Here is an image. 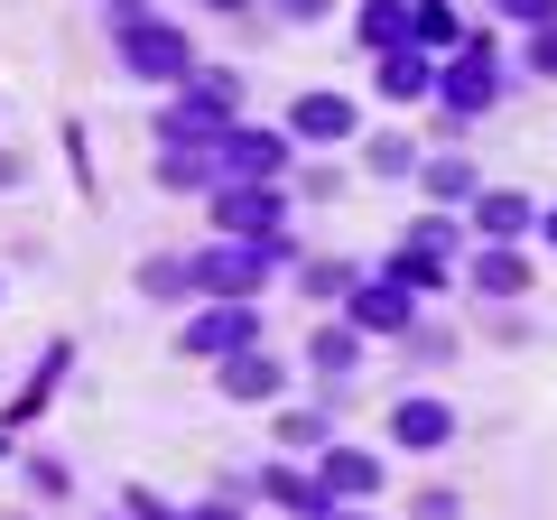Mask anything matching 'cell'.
Returning a JSON list of instances; mask_svg holds the SVG:
<instances>
[{"label":"cell","instance_id":"6da1fadb","mask_svg":"<svg viewBox=\"0 0 557 520\" xmlns=\"http://www.w3.org/2000/svg\"><path fill=\"white\" fill-rule=\"evenodd\" d=\"M278 242H214V251H196V288L214 307H251V288L270 280Z\"/></svg>","mask_w":557,"mask_h":520},{"label":"cell","instance_id":"7a4b0ae2","mask_svg":"<svg viewBox=\"0 0 557 520\" xmlns=\"http://www.w3.org/2000/svg\"><path fill=\"white\" fill-rule=\"evenodd\" d=\"M121 65H131L139 84H186L196 75V47H186V28H168V20H131L121 28Z\"/></svg>","mask_w":557,"mask_h":520},{"label":"cell","instance_id":"3957f363","mask_svg":"<svg viewBox=\"0 0 557 520\" xmlns=\"http://www.w3.org/2000/svg\"><path fill=\"white\" fill-rule=\"evenodd\" d=\"M437 94H446V112H493V94H502V75H493V47H483V38H465L456 47V57H446L437 65Z\"/></svg>","mask_w":557,"mask_h":520},{"label":"cell","instance_id":"277c9868","mask_svg":"<svg viewBox=\"0 0 557 520\" xmlns=\"http://www.w3.org/2000/svg\"><path fill=\"white\" fill-rule=\"evenodd\" d=\"M214 233H233V242H278V196H270V186L223 177V186H214Z\"/></svg>","mask_w":557,"mask_h":520},{"label":"cell","instance_id":"5b68a950","mask_svg":"<svg viewBox=\"0 0 557 520\" xmlns=\"http://www.w3.org/2000/svg\"><path fill=\"white\" fill-rule=\"evenodd\" d=\"M344 325H354V335H399V325H409V280L381 270V280L344 288Z\"/></svg>","mask_w":557,"mask_h":520},{"label":"cell","instance_id":"8992f818","mask_svg":"<svg viewBox=\"0 0 557 520\" xmlns=\"http://www.w3.org/2000/svg\"><path fill=\"white\" fill-rule=\"evenodd\" d=\"M214 168L242 177V186H270L278 168H288V140H278V131H233V140L214 149Z\"/></svg>","mask_w":557,"mask_h":520},{"label":"cell","instance_id":"52a82bcc","mask_svg":"<svg viewBox=\"0 0 557 520\" xmlns=\"http://www.w3.org/2000/svg\"><path fill=\"white\" fill-rule=\"evenodd\" d=\"M251 344H260L251 307H205V317L186 325V354H223V362H233V354H251Z\"/></svg>","mask_w":557,"mask_h":520},{"label":"cell","instance_id":"ba28073f","mask_svg":"<svg viewBox=\"0 0 557 520\" xmlns=\"http://www.w3.org/2000/svg\"><path fill=\"white\" fill-rule=\"evenodd\" d=\"M474 233L493 242V251H511L520 233H539V205L530 196H474Z\"/></svg>","mask_w":557,"mask_h":520},{"label":"cell","instance_id":"9c48e42d","mask_svg":"<svg viewBox=\"0 0 557 520\" xmlns=\"http://www.w3.org/2000/svg\"><path fill=\"white\" fill-rule=\"evenodd\" d=\"M288 131H298V140H354V102L344 94H298Z\"/></svg>","mask_w":557,"mask_h":520},{"label":"cell","instance_id":"30bf717a","mask_svg":"<svg viewBox=\"0 0 557 520\" xmlns=\"http://www.w3.org/2000/svg\"><path fill=\"white\" fill-rule=\"evenodd\" d=\"M391 437L399 446H446V437H456V409H446V400H399L391 409Z\"/></svg>","mask_w":557,"mask_h":520},{"label":"cell","instance_id":"8fae6325","mask_svg":"<svg viewBox=\"0 0 557 520\" xmlns=\"http://www.w3.org/2000/svg\"><path fill=\"white\" fill-rule=\"evenodd\" d=\"M270 502H278V511H298V520H335L344 511V502L325 493V474H288V465L270 474Z\"/></svg>","mask_w":557,"mask_h":520},{"label":"cell","instance_id":"7c38bea8","mask_svg":"<svg viewBox=\"0 0 557 520\" xmlns=\"http://www.w3.org/2000/svg\"><path fill=\"white\" fill-rule=\"evenodd\" d=\"M381 94H391V102L437 94V65H428V47H391V57H381Z\"/></svg>","mask_w":557,"mask_h":520},{"label":"cell","instance_id":"4fadbf2b","mask_svg":"<svg viewBox=\"0 0 557 520\" xmlns=\"http://www.w3.org/2000/svg\"><path fill=\"white\" fill-rule=\"evenodd\" d=\"M317 474H325V493H335V502H362V493L381 483V456H362V446H335Z\"/></svg>","mask_w":557,"mask_h":520},{"label":"cell","instance_id":"5bb4252c","mask_svg":"<svg viewBox=\"0 0 557 520\" xmlns=\"http://www.w3.org/2000/svg\"><path fill=\"white\" fill-rule=\"evenodd\" d=\"M362 47H381V57H391V47H418V0L409 10H399V0H372V10H362Z\"/></svg>","mask_w":557,"mask_h":520},{"label":"cell","instance_id":"9a60e30c","mask_svg":"<svg viewBox=\"0 0 557 520\" xmlns=\"http://www.w3.org/2000/svg\"><path fill=\"white\" fill-rule=\"evenodd\" d=\"M223 391H233V400H278V362L251 344V354H233V362H223Z\"/></svg>","mask_w":557,"mask_h":520},{"label":"cell","instance_id":"2e32d148","mask_svg":"<svg viewBox=\"0 0 557 520\" xmlns=\"http://www.w3.org/2000/svg\"><path fill=\"white\" fill-rule=\"evenodd\" d=\"M465 280H474L483 298H520V288H530V260H520V251H483Z\"/></svg>","mask_w":557,"mask_h":520},{"label":"cell","instance_id":"e0dca14e","mask_svg":"<svg viewBox=\"0 0 557 520\" xmlns=\"http://www.w3.org/2000/svg\"><path fill=\"white\" fill-rule=\"evenodd\" d=\"M418 177H428V196H437V205H474V196H483V186H474V159H428Z\"/></svg>","mask_w":557,"mask_h":520},{"label":"cell","instance_id":"ac0fdd59","mask_svg":"<svg viewBox=\"0 0 557 520\" xmlns=\"http://www.w3.org/2000/svg\"><path fill=\"white\" fill-rule=\"evenodd\" d=\"M418 47H437V57H456V47H465V20L446 10V0H418Z\"/></svg>","mask_w":557,"mask_h":520},{"label":"cell","instance_id":"d6986e66","mask_svg":"<svg viewBox=\"0 0 557 520\" xmlns=\"http://www.w3.org/2000/svg\"><path fill=\"white\" fill-rule=\"evenodd\" d=\"M307 354H317V372H344V362L362 354V335H354V325H317V335H307Z\"/></svg>","mask_w":557,"mask_h":520},{"label":"cell","instance_id":"ffe728a7","mask_svg":"<svg viewBox=\"0 0 557 520\" xmlns=\"http://www.w3.org/2000/svg\"><path fill=\"white\" fill-rule=\"evenodd\" d=\"M139 288L149 298H186L196 288V260H139Z\"/></svg>","mask_w":557,"mask_h":520},{"label":"cell","instance_id":"44dd1931","mask_svg":"<svg viewBox=\"0 0 557 520\" xmlns=\"http://www.w3.org/2000/svg\"><path fill=\"white\" fill-rule=\"evenodd\" d=\"M159 186H214V159H205V149H168V159H159Z\"/></svg>","mask_w":557,"mask_h":520},{"label":"cell","instance_id":"7402d4cb","mask_svg":"<svg viewBox=\"0 0 557 520\" xmlns=\"http://www.w3.org/2000/svg\"><path fill=\"white\" fill-rule=\"evenodd\" d=\"M391 280H409V288H437V280H446V260H437V251H418V242H409V251L391 260Z\"/></svg>","mask_w":557,"mask_h":520},{"label":"cell","instance_id":"603a6c76","mask_svg":"<svg viewBox=\"0 0 557 520\" xmlns=\"http://www.w3.org/2000/svg\"><path fill=\"white\" fill-rule=\"evenodd\" d=\"M372 168H381V177H409V168H418V149H409V140H391V131H381V140H372Z\"/></svg>","mask_w":557,"mask_h":520},{"label":"cell","instance_id":"cb8c5ba5","mask_svg":"<svg viewBox=\"0 0 557 520\" xmlns=\"http://www.w3.org/2000/svg\"><path fill=\"white\" fill-rule=\"evenodd\" d=\"M502 20H530V28H557V0H493Z\"/></svg>","mask_w":557,"mask_h":520},{"label":"cell","instance_id":"d4e9b609","mask_svg":"<svg viewBox=\"0 0 557 520\" xmlns=\"http://www.w3.org/2000/svg\"><path fill=\"white\" fill-rule=\"evenodd\" d=\"M278 437H288V446H317L325 419H317V409H288V419H278Z\"/></svg>","mask_w":557,"mask_h":520},{"label":"cell","instance_id":"484cf974","mask_svg":"<svg viewBox=\"0 0 557 520\" xmlns=\"http://www.w3.org/2000/svg\"><path fill=\"white\" fill-rule=\"evenodd\" d=\"M409 242H418V251H437V260H446V242H456V223H446V214H428V223H409Z\"/></svg>","mask_w":557,"mask_h":520},{"label":"cell","instance_id":"4316f807","mask_svg":"<svg viewBox=\"0 0 557 520\" xmlns=\"http://www.w3.org/2000/svg\"><path fill=\"white\" fill-rule=\"evenodd\" d=\"M530 57H539V65H557V28H539V47H530Z\"/></svg>","mask_w":557,"mask_h":520},{"label":"cell","instance_id":"83f0119b","mask_svg":"<svg viewBox=\"0 0 557 520\" xmlns=\"http://www.w3.org/2000/svg\"><path fill=\"white\" fill-rule=\"evenodd\" d=\"M278 10H298V20H317V10H335V0H278Z\"/></svg>","mask_w":557,"mask_h":520},{"label":"cell","instance_id":"f1b7e54d","mask_svg":"<svg viewBox=\"0 0 557 520\" xmlns=\"http://www.w3.org/2000/svg\"><path fill=\"white\" fill-rule=\"evenodd\" d=\"M539 233H548V251H557V205H548V214H539Z\"/></svg>","mask_w":557,"mask_h":520},{"label":"cell","instance_id":"f546056e","mask_svg":"<svg viewBox=\"0 0 557 520\" xmlns=\"http://www.w3.org/2000/svg\"><path fill=\"white\" fill-rule=\"evenodd\" d=\"M0 186H20V159H0Z\"/></svg>","mask_w":557,"mask_h":520},{"label":"cell","instance_id":"4dcf8cb0","mask_svg":"<svg viewBox=\"0 0 557 520\" xmlns=\"http://www.w3.org/2000/svg\"><path fill=\"white\" fill-rule=\"evenodd\" d=\"M205 10H251V0H205Z\"/></svg>","mask_w":557,"mask_h":520},{"label":"cell","instance_id":"1f68e13d","mask_svg":"<svg viewBox=\"0 0 557 520\" xmlns=\"http://www.w3.org/2000/svg\"><path fill=\"white\" fill-rule=\"evenodd\" d=\"M335 520H372V511H335Z\"/></svg>","mask_w":557,"mask_h":520},{"label":"cell","instance_id":"d6a6232c","mask_svg":"<svg viewBox=\"0 0 557 520\" xmlns=\"http://www.w3.org/2000/svg\"><path fill=\"white\" fill-rule=\"evenodd\" d=\"M196 520H233V511H196Z\"/></svg>","mask_w":557,"mask_h":520}]
</instances>
